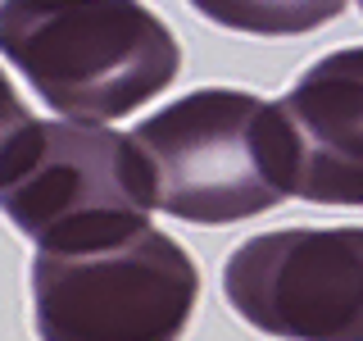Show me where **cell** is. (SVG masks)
I'll use <instances>...</instances> for the list:
<instances>
[{"instance_id": "obj_5", "label": "cell", "mask_w": 363, "mask_h": 341, "mask_svg": "<svg viewBox=\"0 0 363 341\" xmlns=\"http://www.w3.org/2000/svg\"><path fill=\"white\" fill-rule=\"evenodd\" d=\"M223 296L277 341H363V227H281L227 255Z\"/></svg>"}, {"instance_id": "obj_2", "label": "cell", "mask_w": 363, "mask_h": 341, "mask_svg": "<svg viewBox=\"0 0 363 341\" xmlns=\"http://www.w3.org/2000/svg\"><path fill=\"white\" fill-rule=\"evenodd\" d=\"M155 205L186 223H241L295 196L300 151L277 100L204 87L136 123Z\"/></svg>"}, {"instance_id": "obj_4", "label": "cell", "mask_w": 363, "mask_h": 341, "mask_svg": "<svg viewBox=\"0 0 363 341\" xmlns=\"http://www.w3.org/2000/svg\"><path fill=\"white\" fill-rule=\"evenodd\" d=\"M196 305V259L155 227L86 255H32L41 341H177Z\"/></svg>"}, {"instance_id": "obj_9", "label": "cell", "mask_w": 363, "mask_h": 341, "mask_svg": "<svg viewBox=\"0 0 363 341\" xmlns=\"http://www.w3.org/2000/svg\"><path fill=\"white\" fill-rule=\"evenodd\" d=\"M359 9H363V0H359Z\"/></svg>"}, {"instance_id": "obj_7", "label": "cell", "mask_w": 363, "mask_h": 341, "mask_svg": "<svg viewBox=\"0 0 363 341\" xmlns=\"http://www.w3.org/2000/svg\"><path fill=\"white\" fill-rule=\"evenodd\" d=\"M213 28L245 37H300L345 14L350 0H186Z\"/></svg>"}, {"instance_id": "obj_1", "label": "cell", "mask_w": 363, "mask_h": 341, "mask_svg": "<svg viewBox=\"0 0 363 341\" xmlns=\"http://www.w3.org/2000/svg\"><path fill=\"white\" fill-rule=\"evenodd\" d=\"M0 55L82 123H113L173 87L182 45L141 0H0Z\"/></svg>"}, {"instance_id": "obj_8", "label": "cell", "mask_w": 363, "mask_h": 341, "mask_svg": "<svg viewBox=\"0 0 363 341\" xmlns=\"http://www.w3.org/2000/svg\"><path fill=\"white\" fill-rule=\"evenodd\" d=\"M32 123V109L23 105V96L14 87H9V77H5V68H0V151L9 146V136H14L18 128H28Z\"/></svg>"}, {"instance_id": "obj_6", "label": "cell", "mask_w": 363, "mask_h": 341, "mask_svg": "<svg viewBox=\"0 0 363 341\" xmlns=\"http://www.w3.org/2000/svg\"><path fill=\"white\" fill-rule=\"evenodd\" d=\"M277 105L300 151L295 196L313 205H363V45L309 64Z\"/></svg>"}, {"instance_id": "obj_3", "label": "cell", "mask_w": 363, "mask_h": 341, "mask_svg": "<svg viewBox=\"0 0 363 341\" xmlns=\"http://www.w3.org/2000/svg\"><path fill=\"white\" fill-rule=\"evenodd\" d=\"M155 173L105 123H37L0 151V214L45 255H86L150 227Z\"/></svg>"}]
</instances>
